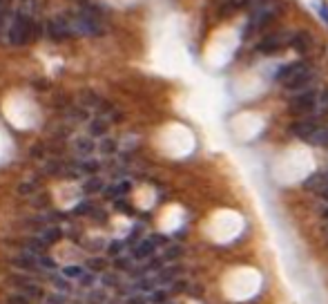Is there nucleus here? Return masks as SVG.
Here are the masks:
<instances>
[{
    "label": "nucleus",
    "mask_w": 328,
    "mask_h": 304,
    "mask_svg": "<svg viewBox=\"0 0 328 304\" xmlns=\"http://www.w3.org/2000/svg\"><path fill=\"white\" fill-rule=\"evenodd\" d=\"M324 174H321V172H315L313 174V177H308L306 181H304V188H306V190H321V188H324Z\"/></svg>",
    "instance_id": "obj_13"
},
{
    "label": "nucleus",
    "mask_w": 328,
    "mask_h": 304,
    "mask_svg": "<svg viewBox=\"0 0 328 304\" xmlns=\"http://www.w3.org/2000/svg\"><path fill=\"white\" fill-rule=\"evenodd\" d=\"M54 284H56L61 291H69V284H67V282H63V280H54Z\"/></svg>",
    "instance_id": "obj_36"
},
{
    "label": "nucleus",
    "mask_w": 328,
    "mask_h": 304,
    "mask_svg": "<svg viewBox=\"0 0 328 304\" xmlns=\"http://www.w3.org/2000/svg\"><path fill=\"white\" fill-rule=\"evenodd\" d=\"M61 235H63V233H61V228L51 226V228H45V231H43V235H40V237H43L45 242H58V239H61Z\"/></svg>",
    "instance_id": "obj_16"
},
{
    "label": "nucleus",
    "mask_w": 328,
    "mask_h": 304,
    "mask_svg": "<svg viewBox=\"0 0 328 304\" xmlns=\"http://www.w3.org/2000/svg\"><path fill=\"white\" fill-rule=\"evenodd\" d=\"M181 255H183V246L174 244V246H168L166 248V253H163V260H166V262H174V260H179Z\"/></svg>",
    "instance_id": "obj_14"
},
{
    "label": "nucleus",
    "mask_w": 328,
    "mask_h": 304,
    "mask_svg": "<svg viewBox=\"0 0 328 304\" xmlns=\"http://www.w3.org/2000/svg\"><path fill=\"white\" fill-rule=\"evenodd\" d=\"M47 170H49V172H58V170H61V163H58V161H51L49 166H47Z\"/></svg>",
    "instance_id": "obj_35"
},
{
    "label": "nucleus",
    "mask_w": 328,
    "mask_h": 304,
    "mask_svg": "<svg viewBox=\"0 0 328 304\" xmlns=\"http://www.w3.org/2000/svg\"><path fill=\"white\" fill-rule=\"evenodd\" d=\"M127 266H130L127 260H116V268H127Z\"/></svg>",
    "instance_id": "obj_38"
},
{
    "label": "nucleus",
    "mask_w": 328,
    "mask_h": 304,
    "mask_svg": "<svg viewBox=\"0 0 328 304\" xmlns=\"http://www.w3.org/2000/svg\"><path fill=\"white\" fill-rule=\"evenodd\" d=\"M154 253V242L152 239H145V242H141L136 248H134V257L136 260H145V257H150Z\"/></svg>",
    "instance_id": "obj_10"
},
{
    "label": "nucleus",
    "mask_w": 328,
    "mask_h": 304,
    "mask_svg": "<svg viewBox=\"0 0 328 304\" xmlns=\"http://www.w3.org/2000/svg\"><path fill=\"white\" fill-rule=\"evenodd\" d=\"M290 43H292V36L288 32H272L257 43V52H261V54H277L279 49H284Z\"/></svg>",
    "instance_id": "obj_3"
},
{
    "label": "nucleus",
    "mask_w": 328,
    "mask_h": 304,
    "mask_svg": "<svg viewBox=\"0 0 328 304\" xmlns=\"http://www.w3.org/2000/svg\"><path fill=\"white\" fill-rule=\"evenodd\" d=\"M63 275L65 277H78L80 275V266H65L63 268Z\"/></svg>",
    "instance_id": "obj_24"
},
{
    "label": "nucleus",
    "mask_w": 328,
    "mask_h": 304,
    "mask_svg": "<svg viewBox=\"0 0 328 304\" xmlns=\"http://www.w3.org/2000/svg\"><path fill=\"white\" fill-rule=\"evenodd\" d=\"M127 304H145V297H141V295H134L127 300Z\"/></svg>",
    "instance_id": "obj_34"
},
{
    "label": "nucleus",
    "mask_w": 328,
    "mask_h": 304,
    "mask_svg": "<svg viewBox=\"0 0 328 304\" xmlns=\"http://www.w3.org/2000/svg\"><path fill=\"white\" fill-rule=\"evenodd\" d=\"M315 103H317V92L302 90V94H295V98L290 101V110L292 114H306L315 110Z\"/></svg>",
    "instance_id": "obj_4"
},
{
    "label": "nucleus",
    "mask_w": 328,
    "mask_h": 304,
    "mask_svg": "<svg viewBox=\"0 0 328 304\" xmlns=\"http://www.w3.org/2000/svg\"><path fill=\"white\" fill-rule=\"evenodd\" d=\"M319 197H321V199H326V201H328V186H326V188H321V190H319Z\"/></svg>",
    "instance_id": "obj_40"
},
{
    "label": "nucleus",
    "mask_w": 328,
    "mask_h": 304,
    "mask_svg": "<svg viewBox=\"0 0 328 304\" xmlns=\"http://www.w3.org/2000/svg\"><path fill=\"white\" fill-rule=\"evenodd\" d=\"M74 25L78 27L83 34H90V36H96V34L103 32L101 22H98V18L92 14V11H83V14H78V16H76Z\"/></svg>",
    "instance_id": "obj_6"
},
{
    "label": "nucleus",
    "mask_w": 328,
    "mask_h": 304,
    "mask_svg": "<svg viewBox=\"0 0 328 304\" xmlns=\"http://www.w3.org/2000/svg\"><path fill=\"white\" fill-rule=\"evenodd\" d=\"M7 304H29V300L27 297H22V295H9Z\"/></svg>",
    "instance_id": "obj_28"
},
{
    "label": "nucleus",
    "mask_w": 328,
    "mask_h": 304,
    "mask_svg": "<svg viewBox=\"0 0 328 304\" xmlns=\"http://www.w3.org/2000/svg\"><path fill=\"white\" fill-rule=\"evenodd\" d=\"M43 266H47V268H54L56 264H54V260H47V257H45V260H43Z\"/></svg>",
    "instance_id": "obj_39"
},
{
    "label": "nucleus",
    "mask_w": 328,
    "mask_h": 304,
    "mask_svg": "<svg viewBox=\"0 0 328 304\" xmlns=\"http://www.w3.org/2000/svg\"><path fill=\"white\" fill-rule=\"evenodd\" d=\"M34 255V253H32ZM29 253H22V257H14V266H20V268H34V260Z\"/></svg>",
    "instance_id": "obj_18"
},
{
    "label": "nucleus",
    "mask_w": 328,
    "mask_h": 304,
    "mask_svg": "<svg viewBox=\"0 0 328 304\" xmlns=\"http://www.w3.org/2000/svg\"><path fill=\"white\" fill-rule=\"evenodd\" d=\"M43 246H45V239H36V237H32L27 242V248L32 250V253H40L43 250Z\"/></svg>",
    "instance_id": "obj_21"
},
{
    "label": "nucleus",
    "mask_w": 328,
    "mask_h": 304,
    "mask_svg": "<svg viewBox=\"0 0 328 304\" xmlns=\"http://www.w3.org/2000/svg\"><path fill=\"white\" fill-rule=\"evenodd\" d=\"M32 29H34V22L29 20V16L18 11L16 18H14V25H11V29H9V40L14 45H25L27 40L34 36Z\"/></svg>",
    "instance_id": "obj_2"
},
{
    "label": "nucleus",
    "mask_w": 328,
    "mask_h": 304,
    "mask_svg": "<svg viewBox=\"0 0 328 304\" xmlns=\"http://www.w3.org/2000/svg\"><path fill=\"white\" fill-rule=\"evenodd\" d=\"M114 150H116V141H112V139H103L101 141V152L103 155H112Z\"/></svg>",
    "instance_id": "obj_22"
},
{
    "label": "nucleus",
    "mask_w": 328,
    "mask_h": 304,
    "mask_svg": "<svg viewBox=\"0 0 328 304\" xmlns=\"http://www.w3.org/2000/svg\"><path fill=\"white\" fill-rule=\"evenodd\" d=\"M69 34H72L69 32V22H65L63 18H56L47 25V36L51 40H65Z\"/></svg>",
    "instance_id": "obj_7"
},
{
    "label": "nucleus",
    "mask_w": 328,
    "mask_h": 304,
    "mask_svg": "<svg viewBox=\"0 0 328 304\" xmlns=\"http://www.w3.org/2000/svg\"><path fill=\"white\" fill-rule=\"evenodd\" d=\"M292 47H295L297 52H299V54H304V52H306L308 49V45H310V36H308V34H295V36H292Z\"/></svg>",
    "instance_id": "obj_12"
},
{
    "label": "nucleus",
    "mask_w": 328,
    "mask_h": 304,
    "mask_svg": "<svg viewBox=\"0 0 328 304\" xmlns=\"http://www.w3.org/2000/svg\"><path fill=\"white\" fill-rule=\"evenodd\" d=\"M308 65H306V63H290V65H286V67H281L279 69V72H277V79L281 81V83H286V81H290L292 79V76H295V74H299L302 72V69H306Z\"/></svg>",
    "instance_id": "obj_9"
},
{
    "label": "nucleus",
    "mask_w": 328,
    "mask_h": 304,
    "mask_svg": "<svg viewBox=\"0 0 328 304\" xmlns=\"http://www.w3.org/2000/svg\"><path fill=\"white\" fill-rule=\"evenodd\" d=\"M92 282H94V280H92V275H85V277H83V284H87V286H90Z\"/></svg>",
    "instance_id": "obj_41"
},
{
    "label": "nucleus",
    "mask_w": 328,
    "mask_h": 304,
    "mask_svg": "<svg viewBox=\"0 0 328 304\" xmlns=\"http://www.w3.org/2000/svg\"><path fill=\"white\" fill-rule=\"evenodd\" d=\"M150 300L154 302V304H166V300H168V293H166V291H154Z\"/></svg>",
    "instance_id": "obj_23"
},
{
    "label": "nucleus",
    "mask_w": 328,
    "mask_h": 304,
    "mask_svg": "<svg viewBox=\"0 0 328 304\" xmlns=\"http://www.w3.org/2000/svg\"><path fill=\"white\" fill-rule=\"evenodd\" d=\"M310 81H313V72H310V69L306 67V69H302L299 74L292 76L290 81H286L284 87H286V90H290V92H297V90H304V87H306Z\"/></svg>",
    "instance_id": "obj_8"
},
{
    "label": "nucleus",
    "mask_w": 328,
    "mask_h": 304,
    "mask_svg": "<svg viewBox=\"0 0 328 304\" xmlns=\"http://www.w3.org/2000/svg\"><path fill=\"white\" fill-rule=\"evenodd\" d=\"M116 208H119V210H123V213H130V206H127V204L125 201H123V199H119V201H116Z\"/></svg>",
    "instance_id": "obj_33"
},
{
    "label": "nucleus",
    "mask_w": 328,
    "mask_h": 304,
    "mask_svg": "<svg viewBox=\"0 0 328 304\" xmlns=\"http://www.w3.org/2000/svg\"><path fill=\"white\" fill-rule=\"evenodd\" d=\"M317 9H319V16H321V18L328 22V7H326V5H324V3H317Z\"/></svg>",
    "instance_id": "obj_32"
},
{
    "label": "nucleus",
    "mask_w": 328,
    "mask_h": 304,
    "mask_svg": "<svg viewBox=\"0 0 328 304\" xmlns=\"http://www.w3.org/2000/svg\"><path fill=\"white\" fill-rule=\"evenodd\" d=\"M80 170H83V172H96L98 170V163L96 161H85V163H80Z\"/></svg>",
    "instance_id": "obj_26"
},
{
    "label": "nucleus",
    "mask_w": 328,
    "mask_h": 304,
    "mask_svg": "<svg viewBox=\"0 0 328 304\" xmlns=\"http://www.w3.org/2000/svg\"><path fill=\"white\" fill-rule=\"evenodd\" d=\"M34 190H36V186H34V184H22V186H18L20 195H32Z\"/></svg>",
    "instance_id": "obj_30"
},
{
    "label": "nucleus",
    "mask_w": 328,
    "mask_h": 304,
    "mask_svg": "<svg viewBox=\"0 0 328 304\" xmlns=\"http://www.w3.org/2000/svg\"><path fill=\"white\" fill-rule=\"evenodd\" d=\"M85 266H87V268H94V271H103V268H105V262H103V260H87Z\"/></svg>",
    "instance_id": "obj_25"
},
{
    "label": "nucleus",
    "mask_w": 328,
    "mask_h": 304,
    "mask_svg": "<svg viewBox=\"0 0 328 304\" xmlns=\"http://www.w3.org/2000/svg\"><path fill=\"white\" fill-rule=\"evenodd\" d=\"M310 141H315V143H319V145H328V128H319V132L315 134Z\"/></svg>",
    "instance_id": "obj_20"
},
{
    "label": "nucleus",
    "mask_w": 328,
    "mask_h": 304,
    "mask_svg": "<svg viewBox=\"0 0 328 304\" xmlns=\"http://www.w3.org/2000/svg\"><path fill=\"white\" fill-rule=\"evenodd\" d=\"M121 248H123V244H121V242H114V244H110L107 253H110V255H119V253H121Z\"/></svg>",
    "instance_id": "obj_31"
},
{
    "label": "nucleus",
    "mask_w": 328,
    "mask_h": 304,
    "mask_svg": "<svg viewBox=\"0 0 328 304\" xmlns=\"http://www.w3.org/2000/svg\"><path fill=\"white\" fill-rule=\"evenodd\" d=\"M105 130H107V123H105L103 119H96V121H92L90 123V132L94 134V137H103Z\"/></svg>",
    "instance_id": "obj_17"
},
{
    "label": "nucleus",
    "mask_w": 328,
    "mask_h": 304,
    "mask_svg": "<svg viewBox=\"0 0 328 304\" xmlns=\"http://www.w3.org/2000/svg\"><path fill=\"white\" fill-rule=\"evenodd\" d=\"M185 286H187L185 282H174V284H172V289H174V293H179V291H181V289H185Z\"/></svg>",
    "instance_id": "obj_37"
},
{
    "label": "nucleus",
    "mask_w": 328,
    "mask_h": 304,
    "mask_svg": "<svg viewBox=\"0 0 328 304\" xmlns=\"http://www.w3.org/2000/svg\"><path fill=\"white\" fill-rule=\"evenodd\" d=\"M83 190L87 192V195H92V192H98V190H103V181L98 179V177H92V179H87L85 184H83Z\"/></svg>",
    "instance_id": "obj_15"
},
{
    "label": "nucleus",
    "mask_w": 328,
    "mask_h": 304,
    "mask_svg": "<svg viewBox=\"0 0 328 304\" xmlns=\"http://www.w3.org/2000/svg\"><path fill=\"white\" fill-rule=\"evenodd\" d=\"M85 213H92V204L90 201L78 204V206H76V215H85Z\"/></svg>",
    "instance_id": "obj_29"
},
{
    "label": "nucleus",
    "mask_w": 328,
    "mask_h": 304,
    "mask_svg": "<svg viewBox=\"0 0 328 304\" xmlns=\"http://www.w3.org/2000/svg\"><path fill=\"white\" fill-rule=\"evenodd\" d=\"M76 150H78L80 155H90V152L94 150V143H92V139H83V137H80L78 141H76Z\"/></svg>",
    "instance_id": "obj_19"
},
{
    "label": "nucleus",
    "mask_w": 328,
    "mask_h": 304,
    "mask_svg": "<svg viewBox=\"0 0 328 304\" xmlns=\"http://www.w3.org/2000/svg\"><path fill=\"white\" fill-rule=\"evenodd\" d=\"M321 217H324V219H328V208H324V210H321Z\"/></svg>",
    "instance_id": "obj_42"
},
{
    "label": "nucleus",
    "mask_w": 328,
    "mask_h": 304,
    "mask_svg": "<svg viewBox=\"0 0 328 304\" xmlns=\"http://www.w3.org/2000/svg\"><path fill=\"white\" fill-rule=\"evenodd\" d=\"M34 7H36V0H22L20 11H22V14H32Z\"/></svg>",
    "instance_id": "obj_27"
},
{
    "label": "nucleus",
    "mask_w": 328,
    "mask_h": 304,
    "mask_svg": "<svg viewBox=\"0 0 328 304\" xmlns=\"http://www.w3.org/2000/svg\"><path fill=\"white\" fill-rule=\"evenodd\" d=\"M279 16H281V3H277V0H259V3L255 5L253 14H250L248 34L266 29L272 20H277Z\"/></svg>",
    "instance_id": "obj_1"
},
{
    "label": "nucleus",
    "mask_w": 328,
    "mask_h": 304,
    "mask_svg": "<svg viewBox=\"0 0 328 304\" xmlns=\"http://www.w3.org/2000/svg\"><path fill=\"white\" fill-rule=\"evenodd\" d=\"M248 3H250V0H228L224 7H221V16H230V14H234V11L243 9Z\"/></svg>",
    "instance_id": "obj_11"
},
{
    "label": "nucleus",
    "mask_w": 328,
    "mask_h": 304,
    "mask_svg": "<svg viewBox=\"0 0 328 304\" xmlns=\"http://www.w3.org/2000/svg\"><path fill=\"white\" fill-rule=\"evenodd\" d=\"M319 121L317 119H313V116H306V119H299V121H295V123L290 125V132L295 134V137H299V139H313L315 134L319 132Z\"/></svg>",
    "instance_id": "obj_5"
}]
</instances>
